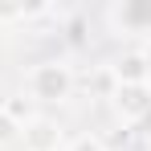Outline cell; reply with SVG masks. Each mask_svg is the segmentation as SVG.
Instances as JSON below:
<instances>
[{"label": "cell", "instance_id": "cell-9", "mask_svg": "<svg viewBox=\"0 0 151 151\" xmlns=\"http://www.w3.org/2000/svg\"><path fill=\"white\" fill-rule=\"evenodd\" d=\"M17 139H21V127H17L4 110H0V147H12Z\"/></svg>", "mask_w": 151, "mask_h": 151}, {"label": "cell", "instance_id": "cell-10", "mask_svg": "<svg viewBox=\"0 0 151 151\" xmlns=\"http://www.w3.org/2000/svg\"><path fill=\"white\" fill-rule=\"evenodd\" d=\"M143 139H147V143H151V114H147V119H143Z\"/></svg>", "mask_w": 151, "mask_h": 151}, {"label": "cell", "instance_id": "cell-7", "mask_svg": "<svg viewBox=\"0 0 151 151\" xmlns=\"http://www.w3.org/2000/svg\"><path fill=\"white\" fill-rule=\"evenodd\" d=\"M0 110H4L17 127H25V123H33V119H37V114H33V98H25V94H8V98L0 102Z\"/></svg>", "mask_w": 151, "mask_h": 151}, {"label": "cell", "instance_id": "cell-3", "mask_svg": "<svg viewBox=\"0 0 151 151\" xmlns=\"http://www.w3.org/2000/svg\"><path fill=\"white\" fill-rule=\"evenodd\" d=\"M21 143H25V151H61L65 131H61V123H57V119L37 114L33 123L21 127Z\"/></svg>", "mask_w": 151, "mask_h": 151}, {"label": "cell", "instance_id": "cell-1", "mask_svg": "<svg viewBox=\"0 0 151 151\" xmlns=\"http://www.w3.org/2000/svg\"><path fill=\"white\" fill-rule=\"evenodd\" d=\"M25 86H29V98L33 102H65L78 90V74H74L70 61L49 57V61H37V65L29 70Z\"/></svg>", "mask_w": 151, "mask_h": 151}, {"label": "cell", "instance_id": "cell-8", "mask_svg": "<svg viewBox=\"0 0 151 151\" xmlns=\"http://www.w3.org/2000/svg\"><path fill=\"white\" fill-rule=\"evenodd\" d=\"M65 151H106V143H102V135H78V139H70V147Z\"/></svg>", "mask_w": 151, "mask_h": 151}, {"label": "cell", "instance_id": "cell-2", "mask_svg": "<svg viewBox=\"0 0 151 151\" xmlns=\"http://www.w3.org/2000/svg\"><path fill=\"white\" fill-rule=\"evenodd\" d=\"M110 106H114V114H119V123H123V127L143 123V119L151 114V82L119 86V90H114V98H110Z\"/></svg>", "mask_w": 151, "mask_h": 151}, {"label": "cell", "instance_id": "cell-4", "mask_svg": "<svg viewBox=\"0 0 151 151\" xmlns=\"http://www.w3.org/2000/svg\"><path fill=\"white\" fill-rule=\"evenodd\" d=\"M110 70L119 78V86H135V82H151V53L143 45H135V49H123L114 61H110Z\"/></svg>", "mask_w": 151, "mask_h": 151}, {"label": "cell", "instance_id": "cell-6", "mask_svg": "<svg viewBox=\"0 0 151 151\" xmlns=\"http://www.w3.org/2000/svg\"><path fill=\"white\" fill-rule=\"evenodd\" d=\"M86 90L94 94V98H114V90H119V78H114V70H110V61L106 65H94V74L86 78Z\"/></svg>", "mask_w": 151, "mask_h": 151}, {"label": "cell", "instance_id": "cell-5", "mask_svg": "<svg viewBox=\"0 0 151 151\" xmlns=\"http://www.w3.org/2000/svg\"><path fill=\"white\" fill-rule=\"evenodd\" d=\"M106 17H110V25H119L123 33H151V0H123Z\"/></svg>", "mask_w": 151, "mask_h": 151}]
</instances>
